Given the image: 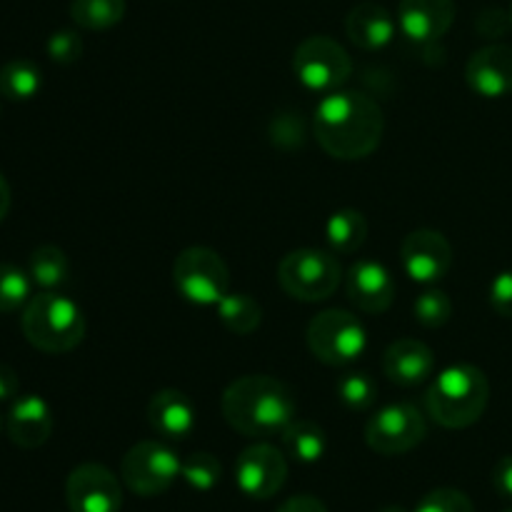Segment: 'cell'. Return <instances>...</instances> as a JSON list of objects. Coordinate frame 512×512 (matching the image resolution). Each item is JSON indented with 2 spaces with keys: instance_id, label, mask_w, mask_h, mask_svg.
<instances>
[{
  "instance_id": "obj_1",
  "label": "cell",
  "mask_w": 512,
  "mask_h": 512,
  "mask_svg": "<svg viewBox=\"0 0 512 512\" xmlns=\"http://www.w3.org/2000/svg\"><path fill=\"white\" fill-rule=\"evenodd\" d=\"M315 138L338 160H363L383 140L385 118L380 105L358 90H335L315 108Z\"/></svg>"
},
{
  "instance_id": "obj_2",
  "label": "cell",
  "mask_w": 512,
  "mask_h": 512,
  "mask_svg": "<svg viewBox=\"0 0 512 512\" xmlns=\"http://www.w3.org/2000/svg\"><path fill=\"white\" fill-rule=\"evenodd\" d=\"M223 418L245 438L283 435L298 413L295 393L270 375H245L223 393Z\"/></svg>"
},
{
  "instance_id": "obj_3",
  "label": "cell",
  "mask_w": 512,
  "mask_h": 512,
  "mask_svg": "<svg viewBox=\"0 0 512 512\" xmlns=\"http://www.w3.org/2000/svg\"><path fill=\"white\" fill-rule=\"evenodd\" d=\"M488 403V375L468 363L445 368L425 393L428 415L448 430H463L478 423Z\"/></svg>"
},
{
  "instance_id": "obj_4",
  "label": "cell",
  "mask_w": 512,
  "mask_h": 512,
  "mask_svg": "<svg viewBox=\"0 0 512 512\" xmlns=\"http://www.w3.org/2000/svg\"><path fill=\"white\" fill-rule=\"evenodd\" d=\"M20 328L33 348L60 355L83 343L85 315L68 295L43 290L25 303Z\"/></svg>"
},
{
  "instance_id": "obj_5",
  "label": "cell",
  "mask_w": 512,
  "mask_h": 512,
  "mask_svg": "<svg viewBox=\"0 0 512 512\" xmlns=\"http://www.w3.org/2000/svg\"><path fill=\"white\" fill-rule=\"evenodd\" d=\"M343 280L338 258L328 250L300 248L285 255L278 265V283L300 303H320L338 290Z\"/></svg>"
},
{
  "instance_id": "obj_6",
  "label": "cell",
  "mask_w": 512,
  "mask_h": 512,
  "mask_svg": "<svg viewBox=\"0 0 512 512\" xmlns=\"http://www.w3.org/2000/svg\"><path fill=\"white\" fill-rule=\"evenodd\" d=\"M305 340H308L310 353L330 368L355 363L368 348L363 323L348 310H325L315 315L310 320Z\"/></svg>"
},
{
  "instance_id": "obj_7",
  "label": "cell",
  "mask_w": 512,
  "mask_h": 512,
  "mask_svg": "<svg viewBox=\"0 0 512 512\" xmlns=\"http://www.w3.org/2000/svg\"><path fill=\"white\" fill-rule=\"evenodd\" d=\"M293 73L303 88L328 95L343 90L353 73V60L338 40L328 35H310L295 48Z\"/></svg>"
},
{
  "instance_id": "obj_8",
  "label": "cell",
  "mask_w": 512,
  "mask_h": 512,
  "mask_svg": "<svg viewBox=\"0 0 512 512\" xmlns=\"http://www.w3.org/2000/svg\"><path fill=\"white\" fill-rule=\"evenodd\" d=\"M175 290L193 305H218L228 295L230 270L215 250L193 245L173 263Z\"/></svg>"
},
{
  "instance_id": "obj_9",
  "label": "cell",
  "mask_w": 512,
  "mask_h": 512,
  "mask_svg": "<svg viewBox=\"0 0 512 512\" xmlns=\"http://www.w3.org/2000/svg\"><path fill=\"white\" fill-rule=\"evenodd\" d=\"M180 468H183V460L170 445L143 440L125 453L120 463V478L135 495L155 498L173 488L175 480L180 478Z\"/></svg>"
},
{
  "instance_id": "obj_10",
  "label": "cell",
  "mask_w": 512,
  "mask_h": 512,
  "mask_svg": "<svg viewBox=\"0 0 512 512\" xmlns=\"http://www.w3.org/2000/svg\"><path fill=\"white\" fill-rule=\"evenodd\" d=\"M428 435L423 413L410 403L380 408L365 425V443L378 455H403L418 448Z\"/></svg>"
},
{
  "instance_id": "obj_11",
  "label": "cell",
  "mask_w": 512,
  "mask_h": 512,
  "mask_svg": "<svg viewBox=\"0 0 512 512\" xmlns=\"http://www.w3.org/2000/svg\"><path fill=\"white\" fill-rule=\"evenodd\" d=\"M288 480V460L278 448L258 443L245 448L235 460V483L253 500H270Z\"/></svg>"
},
{
  "instance_id": "obj_12",
  "label": "cell",
  "mask_w": 512,
  "mask_h": 512,
  "mask_svg": "<svg viewBox=\"0 0 512 512\" xmlns=\"http://www.w3.org/2000/svg\"><path fill=\"white\" fill-rule=\"evenodd\" d=\"M65 500L70 512H120L123 488L105 465L83 463L68 475Z\"/></svg>"
},
{
  "instance_id": "obj_13",
  "label": "cell",
  "mask_w": 512,
  "mask_h": 512,
  "mask_svg": "<svg viewBox=\"0 0 512 512\" xmlns=\"http://www.w3.org/2000/svg\"><path fill=\"white\" fill-rule=\"evenodd\" d=\"M400 263L410 280L433 285L448 275L450 265H453V248L443 233L420 228L405 235V240L400 243Z\"/></svg>"
},
{
  "instance_id": "obj_14",
  "label": "cell",
  "mask_w": 512,
  "mask_h": 512,
  "mask_svg": "<svg viewBox=\"0 0 512 512\" xmlns=\"http://www.w3.org/2000/svg\"><path fill=\"white\" fill-rule=\"evenodd\" d=\"M345 293L358 310L380 315L393 305L395 280L378 260H358L345 275Z\"/></svg>"
},
{
  "instance_id": "obj_15",
  "label": "cell",
  "mask_w": 512,
  "mask_h": 512,
  "mask_svg": "<svg viewBox=\"0 0 512 512\" xmlns=\"http://www.w3.org/2000/svg\"><path fill=\"white\" fill-rule=\"evenodd\" d=\"M455 20L453 0H400L398 28L413 43H435Z\"/></svg>"
},
{
  "instance_id": "obj_16",
  "label": "cell",
  "mask_w": 512,
  "mask_h": 512,
  "mask_svg": "<svg viewBox=\"0 0 512 512\" xmlns=\"http://www.w3.org/2000/svg\"><path fill=\"white\" fill-rule=\"evenodd\" d=\"M465 80L470 90L483 98H505L512 93V48L488 45L473 53L465 65Z\"/></svg>"
},
{
  "instance_id": "obj_17",
  "label": "cell",
  "mask_w": 512,
  "mask_h": 512,
  "mask_svg": "<svg viewBox=\"0 0 512 512\" xmlns=\"http://www.w3.org/2000/svg\"><path fill=\"white\" fill-rule=\"evenodd\" d=\"M5 430H8V438L18 448H40L53 435V413H50V405L40 395H20V398H15L10 403Z\"/></svg>"
},
{
  "instance_id": "obj_18",
  "label": "cell",
  "mask_w": 512,
  "mask_h": 512,
  "mask_svg": "<svg viewBox=\"0 0 512 512\" xmlns=\"http://www.w3.org/2000/svg\"><path fill=\"white\" fill-rule=\"evenodd\" d=\"M148 423L160 438L165 440H185L195 430L198 413L195 405L183 390L165 388L150 398L148 403Z\"/></svg>"
},
{
  "instance_id": "obj_19",
  "label": "cell",
  "mask_w": 512,
  "mask_h": 512,
  "mask_svg": "<svg viewBox=\"0 0 512 512\" xmlns=\"http://www.w3.org/2000/svg\"><path fill=\"white\" fill-rule=\"evenodd\" d=\"M435 370V353L415 338H400L385 350L383 355V373L388 375L390 383L403 385V388H415L425 383Z\"/></svg>"
},
{
  "instance_id": "obj_20",
  "label": "cell",
  "mask_w": 512,
  "mask_h": 512,
  "mask_svg": "<svg viewBox=\"0 0 512 512\" xmlns=\"http://www.w3.org/2000/svg\"><path fill=\"white\" fill-rule=\"evenodd\" d=\"M395 23L393 15L378 3H360L345 18V33L358 48L363 50H383L393 43Z\"/></svg>"
},
{
  "instance_id": "obj_21",
  "label": "cell",
  "mask_w": 512,
  "mask_h": 512,
  "mask_svg": "<svg viewBox=\"0 0 512 512\" xmlns=\"http://www.w3.org/2000/svg\"><path fill=\"white\" fill-rule=\"evenodd\" d=\"M325 240H328L333 253H358L368 240V220L360 210H338V213L330 215L328 225H325Z\"/></svg>"
},
{
  "instance_id": "obj_22",
  "label": "cell",
  "mask_w": 512,
  "mask_h": 512,
  "mask_svg": "<svg viewBox=\"0 0 512 512\" xmlns=\"http://www.w3.org/2000/svg\"><path fill=\"white\" fill-rule=\"evenodd\" d=\"M283 448L298 463L313 465L328 450V438H325V430L313 420H293L283 430Z\"/></svg>"
},
{
  "instance_id": "obj_23",
  "label": "cell",
  "mask_w": 512,
  "mask_h": 512,
  "mask_svg": "<svg viewBox=\"0 0 512 512\" xmlns=\"http://www.w3.org/2000/svg\"><path fill=\"white\" fill-rule=\"evenodd\" d=\"M28 275L43 290L63 288L70 278L68 255L60 248H55V245H40V248L30 253Z\"/></svg>"
},
{
  "instance_id": "obj_24",
  "label": "cell",
  "mask_w": 512,
  "mask_h": 512,
  "mask_svg": "<svg viewBox=\"0 0 512 512\" xmlns=\"http://www.w3.org/2000/svg\"><path fill=\"white\" fill-rule=\"evenodd\" d=\"M215 308H218L220 323L235 335H250L253 330H258L260 320H263V308L248 293H228Z\"/></svg>"
},
{
  "instance_id": "obj_25",
  "label": "cell",
  "mask_w": 512,
  "mask_h": 512,
  "mask_svg": "<svg viewBox=\"0 0 512 512\" xmlns=\"http://www.w3.org/2000/svg\"><path fill=\"white\" fill-rule=\"evenodd\" d=\"M43 85L40 68L30 60H10L0 68V95L8 100H30Z\"/></svg>"
},
{
  "instance_id": "obj_26",
  "label": "cell",
  "mask_w": 512,
  "mask_h": 512,
  "mask_svg": "<svg viewBox=\"0 0 512 512\" xmlns=\"http://www.w3.org/2000/svg\"><path fill=\"white\" fill-rule=\"evenodd\" d=\"M70 18L78 28L108 30L125 18V0H73Z\"/></svg>"
},
{
  "instance_id": "obj_27",
  "label": "cell",
  "mask_w": 512,
  "mask_h": 512,
  "mask_svg": "<svg viewBox=\"0 0 512 512\" xmlns=\"http://www.w3.org/2000/svg\"><path fill=\"white\" fill-rule=\"evenodd\" d=\"M335 393H338L340 403L348 410H368L378 400V383L368 373H363V370H358V373H345L338 380Z\"/></svg>"
},
{
  "instance_id": "obj_28",
  "label": "cell",
  "mask_w": 512,
  "mask_h": 512,
  "mask_svg": "<svg viewBox=\"0 0 512 512\" xmlns=\"http://www.w3.org/2000/svg\"><path fill=\"white\" fill-rule=\"evenodd\" d=\"M220 475H223L220 460L210 453H193L183 460V468H180V478L185 480V485L198 493L213 490L220 483Z\"/></svg>"
},
{
  "instance_id": "obj_29",
  "label": "cell",
  "mask_w": 512,
  "mask_h": 512,
  "mask_svg": "<svg viewBox=\"0 0 512 512\" xmlns=\"http://www.w3.org/2000/svg\"><path fill=\"white\" fill-rule=\"evenodd\" d=\"M413 313L423 328H443V325H448L450 315H453V300L448 298L445 290L430 288L418 295V300L413 303Z\"/></svg>"
},
{
  "instance_id": "obj_30",
  "label": "cell",
  "mask_w": 512,
  "mask_h": 512,
  "mask_svg": "<svg viewBox=\"0 0 512 512\" xmlns=\"http://www.w3.org/2000/svg\"><path fill=\"white\" fill-rule=\"evenodd\" d=\"M30 275L8 263H0V313H13L30 300Z\"/></svg>"
},
{
  "instance_id": "obj_31",
  "label": "cell",
  "mask_w": 512,
  "mask_h": 512,
  "mask_svg": "<svg viewBox=\"0 0 512 512\" xmlns=\"http://www.w3.org/2000/svg\"><path fill=\"white\" fill-rule=\"evenodd\" d=\"M413 512H475L473 500L455 488H438L423 495Z\"/></svg>"
},
{
  "instance_id": "obj_32",
  "label": "cell",
  "mask_w": 512,
  "mask_h": 512,
  "mask_svg": "<svg viewBox=\"0 0 512 512\" xmlns=\"http://www.w3.org/2000/svg\"><path fill=\"white\" fill-rule=\"evenodd\" d=\"M48 55L50 60L60 65H70L83 55V40L75 30H55L53 35L48 38Z\"/></svg>"
},
{
  "instance_id": "obj_33",
  "label": "cell",
  "mask_w": 512,
  "mask_h": 512,
  "mask_svg": "<svg viewBox=\"0 0 512 512\" xmlns=\"http://www.w3.org/2000/svg\"><path fill=\"white\" fill-rule=\"evenodd\" d=\"M490 305L503 318H512V270H505L490 285Z\"/></svg>"
},
{
  "instance_id": "obj_34",
  "label": "cell",
  "mask_w": 512,
  "mask_h": 512,
  "mask_svg": "<svg viewBox=\"0 0 512 512\" xmlns=\"http://www.w3.org/2000/svg\"><path fill=\"white\" fill-rule=\"evenodd\" d=\"M493 488L498 490V495L512 500V455H505V458H500L498 465H495Z\"/></svg>"
},
{
  "instance_id": "obj_35",
  "label": "cell",
  "mask_w": 512,
  "mask_h": 512,
  "mask_svg": "<svg viewBox=\"0 0 512 512\" xmlns=\"http://www.w3.org/2000/svg\"><path fill=\"white\" fill-rule=\"evenodd\" d=\"M275 512H328L323 500L313 498V495H295L288 498Z\"/></svg>"
},
{
  "instance_id": "obj_36",
  "label": "cell",
  "mask_w": 512,
  "mask_h": 512,
  "mask_svg": "<svg viewBox=\"0 0 512 512\" xmlns=\"http://www.w3.org/2000/svg\"><path fill=\"white\" fill-rule=\"evenodd\" d=\"M18 390H20L18 373H15L8 363H0V403H3V400L18 398Z\"/></svg>"
},
{
  "instance_id": "obj_37",
  "label": "cell",
  "mask_w": 512,
  "mask_h": 512,
  "mask_svg": "<svg viewBox=\"0 0 512 512\" xmlns=\"http://www.w3.org/2000/svg\"><path fill=\"white\" fill-rule=\"evenodd\" d=\"M8 210H10V185L8 180L3 178V173H0V223L5 220Z\"/></svg>"
},
{
  "instance_id": "obj_38",
  "label": "cell",
  "mask_w": 512,
  "mask_h": 512,
  "mask_svg": "<svg viewBox=\"0 0 512 512\" xmlns=\"http://www.w3.org/2000/svg\"><path fill=\"white\" fill-rule=\"evenodd\" d=\"M380 512H405V510L398 508V505H388V508H383Z\"/></svg>"
},
{
  "instance_id": "obj_39",
  "label": "cell",
  "mask_w": 512,
  "mask_h": 512,
  "mask_svg": "<svg viewBox=\"0 0 512 512\" xmlns=\"http://www.w3.org/2000/svg\"><path fill=\"white\" fill-rule=\"evenodd\" d=\"M510 25H512V5H510Z\"/></svg>"
},
{
  "instance_id": "obj_40",
  "label": "cell",
  "mask_w": 512,
  "mask_h": 512,
  "mask_svg": "<svg viewBox=\"0 0 512 512\" xmlns=\"http://www.w3.org/2000/svg\"><path fill=\"white\" fill-rule=\"evenodd\" d=\"M0 430H3V420H0Z\"/></svg>"
},
{
  "instance_id": "obj_41",
  "label": "cell",
  "mask_w": 512,
  "mask_h": 512,
  "mask_svg": "<svg viewBox=\"0 0 512 512\" xmlns=\"http://www.w3.org/2000/svg\"><path fill=\"white\" fill-rule=\"evenodd\" d=\"M505 512H512V508H508V510H505Z\"/></svg>"
}]
</instances>
